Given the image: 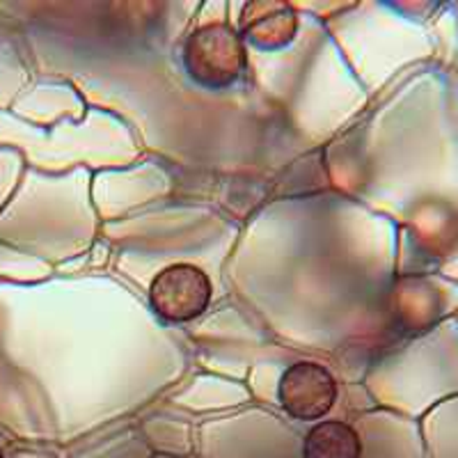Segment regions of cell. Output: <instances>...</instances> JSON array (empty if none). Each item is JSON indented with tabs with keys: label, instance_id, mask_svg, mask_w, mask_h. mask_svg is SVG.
<instances>
[{
	"label": "cell",
	"instance_id": "1",
	"mask_svg": "<svg viewBox=\"0 0 458 458\" xmlns=\"http://www.w3.org/2000/svg\"><path fill=\"white\" fill-rule=\"evenodd\" d=\"M188 79L207 89H227L245 73L243 37L227 23H208L188 35L182 48Z\"/></svg>",
	"mask_w": 458,
	"mask_h": 458
},
{
	"label": "cell",
	"instance_id": "2",
	"mask_svg": "<svg viewBox=\"0 0 458 458\" xmlns=\"http://www.w3.org/2000/svg\"><path fill=\"white\" fill-rule=\"evenodd\" d=\"M214 284L193 264H172L163 268L149 286L151 310L167 323H188L202 317L211 302Z\"/></svg>",
	"mask_w": 458,
	"mask_h": 458
},
{
	"label": "cell",
	"instance_id": "3",
	"mask_svg": "<svg viewBox=\"0 0 458 458\" xmlns=\"http://www.w3.org/2000/svg\"><path fill=\"white\" fill-rule=\"evenodd\" d=\"M280 403L293 420H321L337 401V380L323 365L296 362L286 367L277 386Z\"/></svg>",
	"mask_w": 458,
	"mask_h": 458
},
{
	"label": "cell",
	"instance_id": "4",
	"mask_svg": "<svg viewBox=\"0 0 458 458\" xmlns=\"http://www.w3.org/2000/svg\"><path fill=\"white\" fill-rule=\"evenodd\" d=\"M296 14L284 3H255L243 14V37L257 48H280L292 42Z\"/></svg>",
	"mask_w": 458,
	"mask_h": 458
},
{
	"label": "cell",
	"instance_id": "5",
	"mask_svg": "<svg viewBox=\"0 0 458 458\" xmlns=\"http://www.w3.org/2000/svg\"><path fill=\"white\" fill-rule=\"evenodd\" d=\"M302 458H362V443L349 424L330 420L305 436Z\"/></svg>",
	"mask_w": 458,
	"mask_h": 458
},
{
	"label": "cell",
	"instance_id": "6",
	"mask_svg": "<svg viewBox=\"0 0 458 458\" xmlns=\"http://www.w3.org/2000/svg\"><path fill=\"white\" fill-rule=\"evenodd\" d=\"M0 458H5V456H3V452H0Z\"/></svg>",
	"mask_w": 458,
	"mask_h": 458
}]
</instances>
